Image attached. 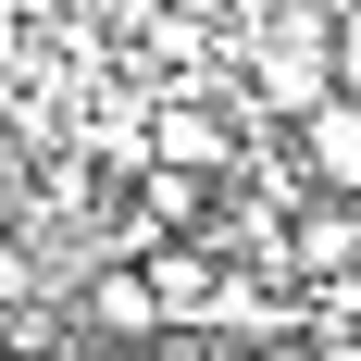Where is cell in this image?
Segmentation results:
<instances>
[{"instance_id": "277c9868", "label": "cell", "mask_w": 361, "mask_h": 361, "mask_svg": "<svg viewBox=\"0 0 361 361\" xmlns=\"http://www.w3.org/2000/svg\"><path fill=\"white\" fill-rule=\"evenodd\" d=\"M324 63H336V87L361 100V0H324Z\"/></svg>"}, {"instance_id": "3957f363", "label": "cell", "mask_w": 361, "mask_h": 361, "mask_svg": "<svg viewBox=\"0 0 361 361\" xmlns=\"http://www.w3.org/2000/svg\"><path fill=\"white\" fill-rule=\"evenodd\" d=\"M287 287H361V200H299L287 212Z\"/></svg>"}, {"instance_id": "6da1fadb", "label": "cell", "mask_w": 361, "mask_h": 361, "mask_svg": "<svg viewBox=\"0 0 361 361\" xmlns=\"http://www.w3.org/2000/svg\"><path fill=\"white\" fill-rule=\"evenodd\" d=\"M287 162H299L312 200H361V100L349 87H324V100L287 125Z\"/></svg>"}, {"instance_id": "5b68a950", "label": "cell", "mask_w": 361, "mask_h": 361, "mask_svg": "<svg viewBox=\"0 0 361 361\" xmlns=\"http://www.w3.org/2000/svg\"><path fill=\"white\" fill-rule=\"evenodd\" d=\"M250 361H324V349H312V336H262Z\"/></svg>"}, {"instance_id": "7a4b0ae2", "label": "cell", "mask_w": 361, "mask_h": 361, "mask_svg": "<svg viewBox=\"0 0 361 361\" xmlns=\"http://www.w3.org/2000/svg\"><path fill=\"white\" fill-rule=\"evenodd\" d=\"M137 274H149L162 336H200V324H212V287H224V250H212V237H162V250H137Z\"/></svg>"}]
</instances>
